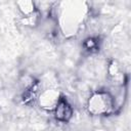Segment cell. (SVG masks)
<instances>
[{
    "label": "cell",
    "instance_id": "cell-1",
    "mask_svg": "<svg viewBox=\"0 0 131 131\" xmlns=\"http://www.w3.org/2000/svg\"><path fill=\"white\" fill-rule=\"evenodd\" d=\"M115 105L113 97L107 92L95 93L89 99V111L93 114H107Z\"/></svg>",
    "mask_w": 131,
    "mask_h": 131
},
{
    "label": "cell",
    "instance_id": "cell-2",
    "mask_svg": "<svg viewBox=\"0 0 131 131\" xmlns=\"http://www.w3.org/2000/svg\"><path fill=\"white\" fill-rule=\"evenodd\" d=\"M55 117L57 120L62 122L69 121L72 117V107L66 99L61 98L57 100L55 105Z\"/></svg>",
    "mask_w": 131,
    "mask_h": 131
},
{
    "label": "cell",
    "instance_id": "cell-3",
    "mask_svg": "<svg viewBox=\"0 0 131 131\" xmlns=\"http://www.w3.org/2000/svg\"><path fill=\"white\" fill-rule=\"evenodd\" d=\"M85 46L87 47V49H92V48H94V47L96 46V43H95L94 40L88 39V40L86 41V43H85Z\"/></svg>",
    "mask_w": 131,
    "mask_h": 131
}]
</instances>
